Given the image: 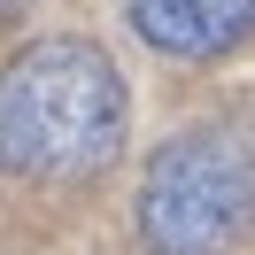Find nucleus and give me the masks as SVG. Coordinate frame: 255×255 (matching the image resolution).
Returning a JSON list of instances; mask_svg holds the SVG:
<instances>
[{
	"label": "nucleus",
	"mask_w": 255,
	"mask_h": 255,
	"mask_svg": "<svg viewBox=\"0 0 255 255\" xmlns=\"http://www.w3.org/2000/svg\"><path fill=\"white\" fill-rule=\"evenodd\" d=\"M124 131L131 85L93 39H39L0 70V170L78 186L124 155Z\"/></svg>",
	"instance_id": "1"
},
{
	"label": "nucleus",
	"mask_w": 255,
	"mask_h": 255,
	"mask_svg": "<svg viewBox=\"0 0 255 255\" xmlns=\"http://www.w3.org/2000/svg\"><path fill=\"white\" fill-rule=\"evenodd\" d=\"M124 8L131 31L170 62H224L255 31V0H124Z\"/></svg>",
	"instance_id": "3"
},
{
	"label": "nucleus",
	"mask_w": 255,
	"mask_h": 255,
	"mask_svg": "<svg viewBox=\"0 0 255 255\" xmlns=\"http://www.w3.org/2000/svg\"><path fill=\"white\" fill-rule=\"evenodd\" d=\"M255 232V131L193 124L139 178V240L147 255H224Z\"/></svg>",
	"instance_id": "2"
}]
</instances>
